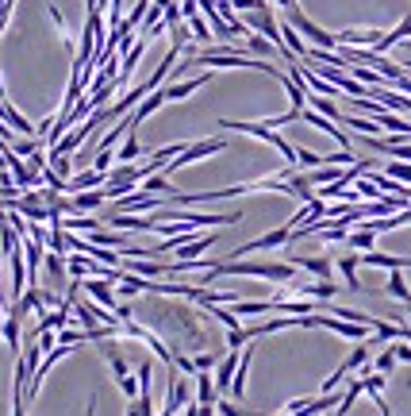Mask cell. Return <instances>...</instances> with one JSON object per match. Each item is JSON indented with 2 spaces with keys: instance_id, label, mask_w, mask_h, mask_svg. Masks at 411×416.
Returning <instances> with one entry per match:
<instances>
[{
  "instance_id": "1",
  "label": "cell",
  "mask_w": 411,
  "mask_h": 416,
  "mask_svg": "<svg viewBox=\"0 0 411 416\" xmlns=\"http://www.w3.org/2000/svg\"><path fill=\"white\" fill-rule=\"evenodd\" d=\"M227 274H238V277H261V282H273V285H289L296 282V263H246V258H227V263H216L208 274H204L200 285H211L216 277H227Z\"/></svg>"
},
{
  "instance_id": "2",
  "label": "cell",
  "mask_w": 411,
  "mask_h": 416,
  "mask_svg": "<svg viewBox=\"0 0 411 416\" xmlns=\"http://www.w3.org/2000/svg\"><path fill=\"white\" fill-rule=\"evenodd\" d=\"M188 62H196V66H211V70H258V73H273V77H281V70H277L273 62L246 58V54H238V51H204V54H193Z\"/></svg>"
},
{
  "instance_id": "3",
  "label": "cell",
  "mask_w": 411,
  "mask_h": 416,
  "mask_svg": "<svg viewBox=\"0 0 411 416\" xmlns=\"http://www.w3.org/2000/svg\"><path fill=\"white\" fill-rule=\"evenodd\" d=\"M219 127H223V132H242V135H254V139H266V143H269V146H277V151H281V158L289 162L285 170H289V174H296V146L289 143V139H281V135H277L269 124H246V120H223Z\"/></svg>"
},
{
  "instance_id": "4",
  "label": "cell",
  "mask_w": 411,
  "mask_h": 416,
  "mask_svg": "<svg viewBox=\"0 0 411 416\" xmlns=\"http://www.w3.org/2000/svg\"><path fill=\"white\" fill-rule=\"evenodd\" d=\"M285 15H289V23H292V27L300 31L304 39H311V43H315L319 51H334V46H339V35H331V31H323L319 23H311L308 15L300 12V4H296V8H289Z\"/></svg>"
},
{
  "instance_id": "5",
  "label": "cell",
  "mask_w": 411,
  "mask_h": 416,
  "mask_svg": "<svg viewBox=\"0 0 411 416\" xmlns=\"http://www.w3.org/2000/svg\"><path fill=\"white\" fill-rule=\"evenodd\" d=\"M223 139H204V143H196V146H185V151H181L177 154V158L174 162H169V166L166 170H158V174H166V177H174L177 174V170H185V166H193V162L196 158H208V154H219V151H223Z\"/></svg>"
},
{
  "instance_id": "6",
  "label": "cell",
  "mask_w": 411,
  "mask_h": 416,
  "mask_svg": "<svg viewBox=\"0 0 411 416\" xmlns=\"http://www.w3.org/2000/svg\"><path fill=\"white\" fill-rule=\"evenodd\" d=\"M361 266H384V270H411V258L384 255V251H361Z\"/></svg>"
},
{
  "instance_id": "7",
  "label": "cell",
  "mask_w": 411,
  "mask_h": 416,
  "mask_svg": "<svg viewBox=\"0 0 411 416\" xmlns=\"http://www.w3.org/2000/svg\"><path fill=\"white\" fill-rule=\"evenodd\" d=\"M193 401V389H188L185 378H169V397H166V416H177V409H185V405Z\"/></svg>"
},
{
  "instance_id": "8",
  "label": "cell",
  "mask_w": 411,
  "mask_h": 416,
  "mask_svg": "<svg viewBox=\"0 0 411 416\" xmlns=\"http://www.w3.org/2000/svg\"><path fill=\"white\" fill-rule=\"evenodd\" d=\"M81 285H85V293H89V297H93V301H100L104 308H112V313H116V308H119L116 293H112V285L104 282V277H85V282H81Z\"/></svg>"
},
{
  "instance_id": "9",
  "label": "cell",
  "mask_w": 411,
  "mask_h": 416,
  "mask_svg": "<svg viewBox=\"0 0 411 416\" xmlns=\"http://www.w3.org/2000/svg\"><path fill=\"white\" fill-rule=\"evenodd\" d=\"M20 320H23V316L15 313L12 305H8V316H4V343L12 347V355H15V358L23 355V336H20L23 328H20Z\"/></svg>"
},
{
  "instance_id": "10",
  "label": "cell",
  "mask_w": 411,
  "mask_h": 416,
  "mask_svg": "<svg viewBox=\"0 0 411 416\" xmlns=\"http://www.w3.org/2000/svg\"><path fill=\"white\" fill-rule=\"evenodd\" d=\"M381 31H358V27H350V31H339V46H369V51H373L377 43H381Z\"/></svg>"
},
{
  "instance_id": "11",
  "label": "cell",
  "mask_w": 411,
  "mask_h": 416,
  "mask_svg": "<svg viewBox=\"0 0 411 416\" xmlns=\"http://www.w3.org/2000/svg\"><path fill=\"white\" fill-rule=\"evenodd\" d=\"M104 182H108V174H100V170H81L77 177H70V182H65V193H85V189H100Z\"/></svg>"
},
{
  "instance_id": "12",
  "label": "cell",
  "mask_w": 411,
  "mask_h": 416,
  "mask_svg": "<svg viewBox=\"0 0 411 416\" xmlns=\"http://www.w3.org/2000/svg\"><path fill=\"white\" fill-rule=\"evenodd\" d=\"M404 39H411V15H404V20H400L392 31H384V39L373 46V51H377V54H384V51H392V46H400Z\"/></svg>"
},
{
  "instance_id": "13",
  "label": "cell",
  "mask_w": 411,
  "mask_h": 416,
  "mask_svg": "<svg viewBox=\"0 0 411 416\" xmlns=\"http://www.w3.org/2000/svg\"><path fill=\"white\" fill-rule=\"evenodd\" d=\"M211 81V73H196V77H188V81H177V85H169L166 89V101H185V96H193L200 85H208Z\"/></svg>"
},
{
  "instance_id": "14",
  "label": "cell",
  "mask_w": 411,
  "mask_h": 416,
  "mask_svg": "<svg viewBox=\"0 0 411 416\" xmlns=\"http://www.w3.org/2000/svg\"><path fill=\"white\" fill-rule=\"evenodd\" d=\"M211 243H216L211 235H196L193 243H181V247H177V263H200V255L211 247Z\"/></svg>"
},
{
  "instance_id": "15",
  "label": "cell",
  "mask_w": 411,
  "mask_h": 416,
  "mask_svg": "<svg viewBox=\"0 0 411 416\" xmlns=\"http://www.w3.org/2000/svg\"><path fill=\"white\" fill-rule=\"evenodd\" d=\"M104 201H108V197H104V185H100V189H85V193H73V216H85L89 208H100Z\"/></svg>"
},
{
  "instance_id": "16",
  "label": "cell",
  "mask_w": 411,
  "mask_h": 416,
  "mask_svg": "<svg viewBox=\"0 0 411 416\" xmlns=\"http://www.w3.org/2000/svg\"><path fill=\"white\" fill-rule=\"evenodd\" d=\"M100 220H93V216H62V232H70V235H93V232H100Z\"/></svg>"
},
{
  "instance_id": "17",
  "label": "cell",
  "mask_w": 411,
  "mask_h": 416,
  "mask_svg": "<svg viewBox=\"0 0 411 416\" xmlns=\"http://www.w3.org/2000/svg\"><path fill=\"white\" fill-rule=\"evenodd\" d=\"M162 104H166V89H154V93H150V96H146V101L135 108V116H127V120H131V127H138L146 116H150V112H158Z\"/></svg>"
},
{
  "instance_id": "18",
  "label": "cell",
  "mask_w": 411,
  "mask_h": 416,
  "mask_svg": "<svg viewBox=\"0 0 411 416\" xmlns=\"http://www.w3.org/2000/svg\"><path fill=\"white\" fill-rule=\"evenodd\" d=\"M219 397H223V393L216 389V378H208L204 370L196 374V401H200V405H216Z\"/></svg>"
},
{
  "instance_id": "19",
  "label": "cell",
  "mask_w": 411,
  "mask_h": 416,
  "mask_svg": "<svg viewBox=\"0 0 411 416\" xmlns=\"http://www.w3.org/2000/svg\"><path fill=\"white\" fill-rule=\"evenodd\" d=\"M292 289L300 293V297H323V301H331L334 293H339V285H334V282H311V285H292Z\"/></svg>"
},
{
  "instance_id": "20",
  "label": "cell",
  "mask_w": 411,
  "mask_h": 416,
  "mask_svg": "<svg viewBox=\"0 0 411 416\" xmlns=\"http://www.w3.org/2000/svg\"><path fill=\"white\" fill-rule=\"evenodd\" d=\"M358 266H361V251H358V255H346V258H339V270H342V282H346V285H350V289H353V293H358V289H361L358 274H353V270H358Z\"/></svg>"
},
{
  "instance_id": "21",
  "label": "cell",
  "mask_w": 411,
  "mask_h": 416,
  "mask_svg": "<svg viewBox=\"0 0 411 416\" xmlns=\"http://www.w3.org/2000/svg\"><path fill=\"white\" fill-rule=\"evenodd\" d=\"M281 35H285V46H289V51L296 54V58H308V43H304V39H300V31H296L292 27V23H281Z\"/></svg>"
},
{
  "instance_id": "22",
  "label": "cell",
  "mask_w": 411,
  "mask_h": 416,
  "mask_svg": "<svg viewBox=\"0 0 411 416\" xmlns=\"http://www.w3.org/2000/svg\"><path fill=\"white\" fill-rule=\"evenodd\" d=\"M143 193H158V197H177V189L169 185V177L166 174H150L143 182Z\"/></svg>"
},
{
  "instance_id": "23",
  "label": "cell",
  "mask_w": 411,
  "mask_h": 416,
  "mask_svg": "<svg viewBox=\"0 0 411 416\" xmlns=\"http://www.w3.org/2000/svg\"><path fill=\"white\" fill-rule=\"evenodd\" d=\"M389 297H396V301H404V305H411V289H407V282H404V270H392V277H389Z\"/></svg>"
},
{
  "instance_id": "24",
  "label": "cell",
  "mask_w": 411,
  "mask_h": 416,
  "mask_svg": "<svg viewBox=\"0 0 411 416\" xmlns=\"http://www.w3.org/2000/svg\"><path fill=\"white\" fill-rule=\"evenodd\" d=\"M296 266H304V270L308 274H315L319 282H331V263H327V258H296Z\"/></svg>"
},
{
  "instance_id": "25",
  "label": "cell",
  "mask_w": 411,
  "mask_h": 416,
  "mask_svg": "<svg viewBox=\"0 0 411 416\" xmlns=\"http://www.w3.org/2000/svg\"><path fill=\"white\" fill-rule=\"evenodd\" d=\"M396 363H400V358H396V347H384L381 355L373 358V370H377V374H392V370H396Z\"/></svg>"
},
{
  "instance_id": "26",
  "label": "cell",
  "mask_w": 411,
  "mask_h": 416,
  "mask_svg": "<svg viewBox=\"0 0 411 416\" xmlns=\"http://www.w3.org/2000/svg\"><path fill=\"white\" fill-rule=\"evenodd\" d=\"M373 243H377L373 232H365V227H350V247L353 251H373Z\"/></svg>"
},
{
  "instance_id": "27",
  "label": "cell",
  "mask_w": 411,
  "mask_h": 416,
  "mask_svg": "<svg viewBox=\"0 0 411 416\" xmlns=\"http://www.w3.org/2000/svg\"><path fill=\"white\" fill-rule=\"evenodd\" d=\"M342 124L353 127V132H361V135H381V124L377 120H361V116H342Z\"/></svg>"
},
{
  "instance_id": "28",
  "label": "cell",
  "mask_w": 411,
  "mask_h": 416,
  "mask_svg": "<svg viewBox=\"0 0 411 416\" xmlns=\"http://www.w3.org/2000/svg\"><path fill=\"white\" fill-rule=\"evenodd\" d=\"M143 154H146V151H143V146H138L135 132H131V135H127V143H123L119 151H116V158H119V162H135V158H143Z\"/></svg>"
},
{
  "instance_id": "29",
  "label": "cell",
  "mask_w": 411,
  "mask_h": 416,
  "mask_svg": "<svg viewBox=\"0 0 411 416\" xmlns=\"http://www.w3.org/2000/svg\"><path fill=\"white\" fill-rule=\"evenodd\" d=\"M216 412H219V416H258L254 409H242V405L227 401V397H219V401H216Z\"/></svg>"
},
{
  "instance_id": "30",
  "label": "cell",
  "mask_w": 411,
  "mask_h": 416,
  "mask_svg": "<svg viewBox=\"0 0 411 416\" xmlns=\"http://www.w3.org/2000/svg\"><path fill=\"white\" fill-rule=\"evenodd\" d=\"M246 46H250L254 54H281V51H277V46L266 39V35H246Z\"/></svg>"
},
{
  "instance_id": "31",
  "label": "cell",
  "mask_w": 411,
  "mask_h": 416,
  "mask_svg": "<svg viewBox=\"0 0 411 416\" xmlns=\"http://www.w3.org/2000/svg\"><path fill=\"white\" fill-rule=\"evenodd\" d=\"M119 389H123V397H127V401H135V397H143V386L135 382V374H127V378H119Z\"/></svg>"
},
{
  "instance_id": "32",
  "label": "cell",
  "mask_w": 411,
  "mask_h": 416,
  "mask_svg": "<svg viewBox=\"0 0 411 416\" xmlns=\"http://www.w3.org/2000/svg\"><path fill=\"white\" fill-rule=\"evenodd\" d=\"M373 332H377V339H396V336H400V324L377 320V324H373Z\"/></svg>"
},
{
  "instance_id": "33",
  "label": "cell",
  "mask_w": 411,
  "mask_h": 416,
  "mask_svg": "<svg viewBox=\"0 0 411 416\" xmlns=\"http://www.w3.org/2000/svg\"><path fill=\"white\" fill-rule=\"evenodd\" d=\"M108 363H112V374H116V382H119V378H127V374H131V363H127L123 355H108Z\"/></svg>"
},
{
  "instance_id": "34",
  "label": "cell",
  "mask_w": 411,
  "mask_h": 416,
  "mask_svg": "<svg viewBox=\"0 0 411 416\" xmlns=\"http://www.w3.org/2000/svg\"><path fill=\"white\" fill-rule=\"evenodd\" d=\"M46 270H51L54 277H62L65 274V255H54L51 251V255H46Z\"/></svg>"
},
{
  "instance_id": "35",
  "label": "cell",
  "mask_w": 411,
  "mask_h": 416,
  "mask_svg": "<svg viewBox=\"0 0 411 416\" xmlns=\"http://www.w3.org/2000/svg\"><path fill=\"white\" fill-rule=\"evenodd\" d=\"M193 363H196V370H211V366H216V358H211V355H196Z\"/></svg>"
},
{
  "instance_id": "36",
  "label": "cell",
  "mask_w": 411,
  "mask_h": 416,
  "mask_svg": "<svg viewBox=\"0 0 411 416\" xmlns=\"http://www.w3.org/2000/svg\"><path fill=\"white\" fill-rule=\"evenodd\" d=\"M396 358L400 363H411V343H396Z\"/></svg>"
},
{
  "instance_id": "37",
  "label": "cell",
  "mask_w": 411,
  "mask_h": 416,
  "mask_svg": "<svg viewBox=\"0 0 411 416\" xmlns=\"http://www.w3.org/2000/svg\"><path fill=\"white\" fill-rule=\"evenodd\" d=\"M196 416H219V412H216V405H200V409H196Z\"/></svg>"
},
{
  "instance_id": "38",
  "label": "cell",
  "mask_w": 411,
  "mask_h": 416,
  "mask_svg": "<svg viewBox=\"0 0 411 416\" xmlns=\"http://www.w3.org/2000/svg\"><path fill=\"white\" fill-rule=\"evenodd\" d=\"M407 316H411V305H407Z\"/></svg>"
},
{
  "instance_id": "39",
  "label": "cell",
  "mask_w": 411,
  "mask_h": 416,
  "mask_svg": "<svg viewBox=\"0 0 411 416\" xmlns=\"http://www.w3.org/2000/svg\"><path fill=\"white\" fill-rule=\"evenodd\" d=\"M407 66H411V58H407Z\"/></svg>"
}]
</instances>
